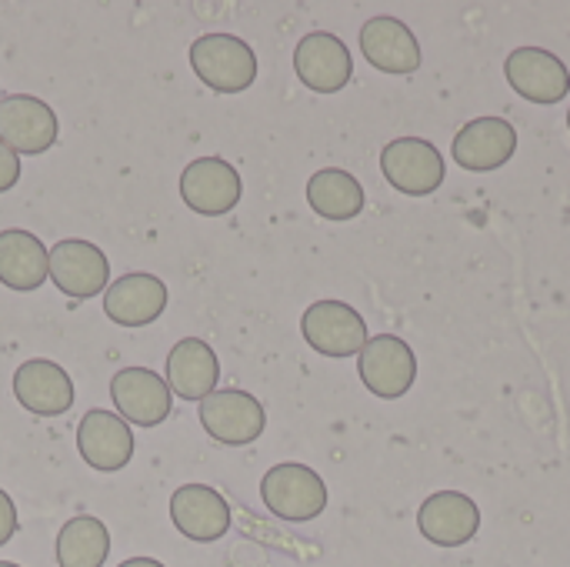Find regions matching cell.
I'll return each mask as SVG.
<instances>
[{"label": "cell", "mask_w": 570, "mask_h": 567, "mask_svg": "<svg viewBox=\"0 0 570 567\" xmlns=\"http://www.w3.org/2000/svg\"><path fill=\"white\" fill-rule=\"evenodd\" d=\"M167 311V284L157 274L134 271L104 291V314L120 328H147Z\"/></svg>", "instance_id": "2e32d148"}, {"label": "cell", "mask_w": 570, "mask_h": 567, "mask_svg": "<svg viewBox=\"0 0 570 567\" xmlns=\"http://www.w3.org/2000/svg\"><path fill=\"white\" fill-rule=\"evenodd\" d=\"M381 170H384V177H387V184L394 190L411 194V197L434 194L448 177L441 150L424 137H397V140H391L381 150Z\"/></svg>", "instance_id": "277c9868"}, {"label": "cell", "mask_w": 570, "mask_h": 567, "mask_svg": "<svg viewBox=\"0 0 570 567\" xmlns=\"http://www.w3.org/2000/svg\"><path fill=\"white\" fill-rule=\"evenodd\" d=\"M190 67L214 94H240L257 80V53L234 33H200L190 43Z\"/></svg>", "instance_id": "6da1fadb"}, {"label": "cell", "mask_w": 570, "mask_h": 567, "mask_svg": "<svg viewBox=\"0 0 570 567\" xmlns=\"http://www.w3.org/2000/svg\"><path fill=\"white\" fill-rule=\"evenodd\" d=\"M508 84L534 104H558L570 94V70L544 47H518L504 63Z\"/></svg>", "instance_id": "9a60e30c"}, {"label": "cell", "mask_w": 570, "mask_h": 567, "mask_svg": "<svg viewBox=\"0 0 570 567\" xmlns=\"http://www.w3.org/2000/svg\"><path fill=\"white\" fill-rule=\"evenodd\" d=\"M110 401L117 414L134 428H157L170 418L174 408L167 381L150 368H120L110 378Z\"/></svg>", "instance_id": "30bf717a"}, {"label": "cell", "mask_w": 570, "mask_h": 567, "mask_svg": "<svg viewBox=\"0 0 570 567\" xmlns=\"http://www.w3.org/2000/svg\"><path fill=\"white\" fill-rule=\"evenodd\" d=\"M261 498L274 518L291 521V525H307L324 515L327 485L314 468L284 461V465H274L261 478Z\"/></svg>", "instance_id": "7a4b0ae2"}, {"label": "cell", "mask_w": 570, "mask_h": 567, "mask_svg": "<svg viewBox=\"0 0 570 567\" xmlns=\"http://www.w3.org/2000/svg\"><path fill=\"white\" fill-rule=\"evenodd\" d=\"M20 180V154H13L3 140H0V194L13 190Z\"/></svg>", "instance_id": "cb8c5ba5"}, {"label": "cell", "mask_w": 570, "mask_h": 567, "mask_svg": "<svg viewBox=\"0 0 570 567\" xmlns=\"http://www.w3.org/2000/svg\"><path fill=\"white\" fill-rule=\"evenodd\" d=\"M117 567H167V565H160L157 558H127L124 565H117Z\"/></svg>", "instance_id": "484cf974"}, {"label": "cell", "mask_w": 570, "mask_h": 567, "mask_svg": "<svg viewBox=\"0 0 570 567\" xmlns=\"http://www.w3.org/2000/svg\"><path fill=\"white\" fill-rule=\"evenodd\" d=\"M294 70L314 94H337L354 77V57L337 33L314 30L294 47Z\"/></svg>", "instance_id": "7c38bea8"}, {"label": "cell", "mask_w": 570, "mask_h": 567, "mask_svg": "<svg viewBox=\"0 0 570 567\" xmlns=\"http://www.w3.org/2000/svg\"><path fill=\"white\" fill-rule=\"evenodd\" d=\"M454 160L464 170L484 174L504 167L518 150V130L504 117H478L464 124L454 137Z\"/></svg>", "instance_id": "ac0fdd59"}, {"label": "cell", "mask_w": 570, "mask_h": 567, "mask_svg": "<svg viewBox=\"0 0 570 567\" xmlns=\"http://www.w3.org/2000/svg\"><path fill=\"white\" fill-rule=\"evenodd\" d=\"M170 521L194 545H214L230 531V505L210 485H180L170 495Z\"/></svg>", "instance_id": "4fadbf2b"}, {"label": "cell", "mask_w": 570, "mask_h": 567, "mask_svg": "<svg viewBox=\"0 0 570 567\" xmlns=\"http://www.w3.org/2000/svg\"><path fill=\"white\" fill-rule=\"evenodd\" d=\"M134 444L137 441H134L130 424L114 411L90 408L77 424V451L90 471H100V475L124 471L134 461Z\"/></svg>", "instance_id": "8fae6325"}, {"label": "cell", "mask_w": 570, "mask_h": 567, "mask_svg": "<svg viewBox=\"0 0 570 567\" xmlns=\"http://www.w3.org/2000/svg\"><path fill=\"white\" fill-rule=\"evenodd\" d=\"M17 528H20V521H17V505H13V498L0 488V548L17 535Z\"/></svg>", "instance_id": "d4e9b609"}, {"label": "cell", "mask_w": 570, "mask_h": 567, "mask_svg": "<svg viewBox=\"0 0 570 567\" xmlns=\"http://www.w3.org/2000/svg\"><path fill=\"white\" fill-rule=\"evenodd\" d=\"M204 431L217 441V444H227V448H244V444H254L264 428H267V411L264 404L250 394V391H214L200 401V411H197Z\"/></svg>", "instance_id": "3957f363"}, {"label": "cell", "mask_w": 570, "mask_h": 567, "mask_svg": "<svg viewBox=\"0 0 570 567\" xmlns=\"http://www.w3.org/2000/svg\"><path fill=\"white\" fill-rule=\"evenodd\" d=\"M307 204L324 221H354L364 211V187L341 167H324L307 180Z\"/></svg>", "instance_id": "7402d4cb"}, {"label": "cell", "mask_w": 570, "mask_h": 567, "mask_svg": "<svg viewBox=\"0 0 570 567\" xmlns=\"http://www.w3.org/2000/svg\"><path fill=\"white\" fill-rule=\"evenodd\" d=\"M0 100H3V94H0Z\"/></svg>", "instance_id": "f1b7e54d"}, {"label": "cell", "mask_w": 570, "mask_h": 567, "mask_svg": "<svg viewBox=\"0 0 570 567\" xmlns=\"http://www.w3.org/2000/svg\"><path fill=\"white\" fill-rule=\"evenodd\" d=\"M568 127H570V110H568Z\"/></svg>", "instance_id": "83f0119b"}, {"label": "cell", "mask_w": 570, "mask_h": 567, "mask_svg": "<svg viewBox=\"0 0 570 567\" xmlns=\"http://www.w3.org/2000/svg\"><path fill=\"white\" fill-rule=\"evenodd\" d=\"M60 120L53 107L33 94H3L0 100V140L13 154L37 157L53 147Z\"/></svg>", "instance_id": "9c48e42d"}, {"label": "cell", "mask_w": 570, "mask_h": 567, "mask_svg": "<svg viewBox=\"0 0 570 567\" xmlns=\"http://www.w3.org/2000/svg\"><path fill=\"white\" fill-rule=\"evenodd\" d=\"M361 53L381 74H414L421 67V43L397 17H371L361 27Z\"/></svg>", "instance_id": "e0dca14e"}, {"label": "cell", "mask_w": 570, "mask_h": 567, "mask_svg": "<svg viewBox=\"0 0 570 567\" xmlns=\"http://www.w3.org/2000/svg\"><path fill=\"white\" fill-rule=\"evenodd\" d=\"M50 281V251L30 231H0V284L10 291H37Z\"/></svg>", "instance_id": "44dd1931"}, {"label": "cell", "mask_w": 570, "mask_h": 567, "mask_svg": "<svg viewBox=\"0 0 570 567\" xmlns=\"http://www.w3.org/2000/svg\"><path fill=\"white\" fill-rule=\"evenodd\" d=\"M357 371H361V381L371 394L394 401L414 388L417 358H414L407 341H401L394 334H377V338H367V344L361 348Z\"/></svg>", "instance_id": "8992f818"}, {"label": "cell", "mask_w": 570, "mask_h": 567, "mask_svg": "<svg viewBox=\"0 0 570 567\" xmlns=\"http://www.w3.org/2000/svg\"><path fill=\"white\" fill-rule=\"evenodd\" d=\"M73 381L50 358H30L13 371V398L27 414L60 418L73 408Z\"/></svg>", "instance_id": "5bb4252c"}, {"label": "cell", "mask_w": 570, "mask_h": 567, "mask_svg": "<svg viewBox=\"0 0 570 567\" xmlns=\"http://www.w3.org/2000/svg\"><path fill=\"white\" fill-rule=\"evenodd\" d=\"M50 281L60 294L90 301L110 287V261L97 244L67 237L50 247Z\"/></svg>", "instance_id": "ba28073f"}, {"label": "cell", "mask_w": 570, "mask_h": 567, "mask_svg": "<svg viewBox=\"0 0 570 567\" xmlns=\"http://www.w3.org/2000/svg\"><path fill=\"white\" fill-rule=\"evenodd\" d=\"M421 535L438 548H461L468 545L481 528L478 505L461 491H438L431 495L417 511Z\"/></svg>", "instance_id": "ffe728a7"}, {"label": "cell", "mask_w": 570, "mask_h": 567, "mask_svg": "<svg viewBox=\"0 0 570 567\" xmlns=\"http://www.w3.org/2000/svg\"><path fill=\"white\" fill-rule=\"evenodd\" d=\"M0 567H20V565H13V561H0Z\"/></svg>", "instance_id": "4316f807"}, {"label": "cell", "mask_w": 570, "mask_h": 567, "mask_svg": "<svg viewBox=\"0 0 570 567\" xmlns=\"http://www.w3.org/2000/svg\"><path fill=\"white\" fill-rule=\"evenodd\" d=\"M57 567H104L110 555V531L100 518L80 515L57 531Z\"/></svg>", "instance_id": "603a6c76"}, {"label": "cell", "mask_w": 570, "mask_h": 567, "mask_svg": "<svg viewBox=\"0 0 570 567\" xmlns=\"http://www.w3.org/2000/svg\"><path fill=\"white\" fill-rule=\"evenodd\" d=\"M244 180L224 157H197L180 174V197L200 217H224L240 204Z\"/></svg>", "instance_id": "5b68a950"}, {"label": "cell", "mask_w": 570, "mask_h": 567, "mask_svg": "<svg viewBox=\"0 0 570 567\" xmlns=\"http://www.w3.org/2000/svg\"><path fill=\"white\" fill-rule=\"evenodd\" d=\"M304 341L324 358H354L367 344V324L361 311L344 301H317L301 317Z\"/></svg>", "instance_id": "52a82bcc"}, {"label": "cell", "mask_w": 570, "mask_h": 567, "mask_svg": "<svg viewBox=\"0 0 570 567\" xmlns=\"http://www.w3.org/2000/svg\"><path fill=\"white\" fill-rule=\"evenodd\" d=\"M164 381L170 388V394L184 398V401H204L207 394L217 391L220 381V361L214 354V348L200 338H184L170 348L167 364H164Z\"/></svg>", "instance_id": "d6986e66"}]
</instances>
